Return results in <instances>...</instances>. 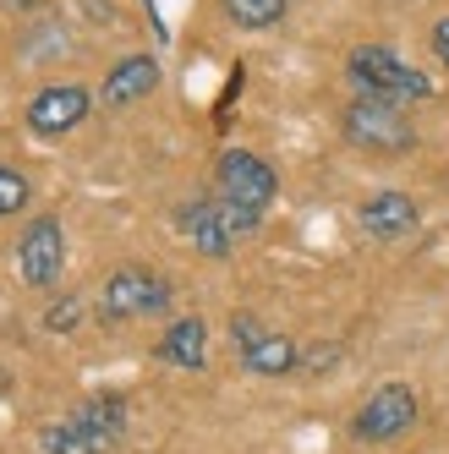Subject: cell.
<instances>
[{"instance_id":"ffe728a7","label":"cell","mask_w":449,"mask_h":454,"mask_svg":"<svg viewBox=\"0 0 449 454\" xmlns=\"http://www.w3.org/2000/svg\"><path fill=\"white\" fill-rule=\"evenodd\" d=\"M0 6H6V12H44L50 0H0Z\"/></svg>"},{"instance_id":"52a82bcc","label":"cell","mask_w":449,"mask_h":454,"mask_svg":"<svg viewBox=\"0 0 449 454\" xmlns=\"http://www.w3.org/2000/svg\"><path fill=\"white\" fill-rule=\"evenodd\" d=\"M88 110H93V93L83 82H50L28 99V132L34 137H67L88 121Z\"/></svg>"},{"instance_id":"9c48e42d","label":"cell","mask_w":449,"mask_h":454,"mask_svg":"<svg viewBox=\"0 0 449 454\" xmlns=\"http://www.w3.org/2000/svg\"><path fill=\"white\" fill-rule=\"evenodd\" d=\"M181 231H186V241L198 247L203 257H231L236 252V231H231V219H224V208H219V198H203V203H186L181 208Z\"/></svg>"},{"instance_id":"3957f363","label":"cell","mask_w":449,"mask_h":454,"mask_svg":"<svg viewBox=\"0 0 449 454\" xmlns=\"http://www.w3.org/2000/svg\"><path fill=\"white\" fill-rule=\"evenodd\" d=\"M416 416H422V405H416L411 383H378L362 400V411L351 416V438L357 443H395L416 427Z\"/></svg>"},{"instance_id":"9a60e30c","label":"cell","mask_w":449,"mask_h":454,"mask_svg":"<svg viewBox=\"0 0 449 454\" xmlns=\"http://www.w3.org/2000/svg\"><path fill=\"white\" fill-rule=\"evenodd\" d=\"M285 6L291 0H224V17L236 27H247V34H258V27H274L285 17Z\"/></svg>"},{"instance_id":"5bb4252c","label":"cell","mask_w":449,"mask_h":454,"mask_svg":"<svg viewBox=\"0 0 449 454\" xmlns=\"http://www.w3.org/2000/svg\"><path fill=\"white\" fill-rule=\"evenodd\" d=\"M39 449L44 454H105L99 443H93L83 427H77V421L72 416H60V421H50V427L39 433Z\"/></svg>"},{"instance_id":"4fadbf2b","label":"cell","mask_w":449,"mask_h":454,"mask_svg":"<svg viewBox=\"0 0 449 454\" xmlns=\"http://www.w3.org/2000/svg\"><path fill=\"white\" fill-rule=\"evenodd\" d=\"M72 421L99 443V449H115L121 433H126V400L121 395H88L83 405H72Z\"/></svg>"},{"instance_id":"30bf717a","label":"cell","mask_w":449,"mask_h":454,"mask_svg":"<svg viewBox=\"0 0 449 454\" xmlns=\"http://www.w3.org/2000/svg\"><path fill=\"white\" fill-rule=\"evenodd\" d=\"M154 88H159V60L154 55H121L115 67L105 72L99 99H105V110H126V105L148 99Z\"/></svg>"},{"instance_id":"7a4b0ae2","label":"cell","mask_w":449,"mask_h":454,"mask_svg":"<svg viewBox=\"0 0 449 454\" xmlns=\"http://www.w3.org/2000/svg\"><path fill=\"white\" fill-rule=\"evenodd\" d=\"M340 132H345L351 148H367V153H406L416 143L406 110L390 105V99H367V93H357V99L345 105Z\"/></svg>"},{"instance_id":"277c9868","label":"cell","mask_w":449,"mask_h":454,"mask_svg":"<svg viewBox=\"0 0 449 454\" xmlns=\"http://www.w3.org/2000/svg\"><path fill=\"white\" fill-rule=\"evenodd\" d=\"M99 301L110 317H159V312H170V279L143 263H126L105 279Z\"/></svg>"},{"instance_id":"e0dca14e","label":"cell","mask_w":449,"mask_h":454,"mask_svg":"<svg viewBox=\"0 0 449 454\" xmlns=\"http://www.w3.org/2000/svg\"><path fill=\"white\" fill-rule=\"evenodd\" d=\"M77 323H83V301H77V296L50 301V312H44V329H50V334H67V329H77Z\"/></svg>"},{"instance_id":"5b68a950","label":"cell","mask_w":449,"mask_h":454,"mask_svg":"<svg viewBox=\"0 0 449 454\" xmlns=\"http://www.w3.org/2000/svg\"><path fill=\"white\" fill-rule=\"evenodd\" d=\"M67 269V231H60L55 214H39L28 219V231L17 241V279L34 285V290H50Z\"/></svg>"},{"instance_id":"8fae6325","label":"cell","mask_w":449,"mask_h":454,"mask_svg":"<svg viewBox=\"0 0 449 454\" xmlns=\"http://www.w3.org/2000/svg\"><path fill=\"white\" fill-rule=\"evenodd\" d=\"M357 219H362V236H373V241H400V236H411L416 231V203L406 198V192H373V198L357 208Z\"/></svg>"},{"instance_id":"2e32d148","label":"cell","mask_w":449,"mask_h":454,"mask_svg":"<svg viewBox=\"0 0 449 454\" xmlns=\"http://www.w3.org/2000/svg\"><path fill=\"white\" fill-rule=\"evenodd\" d=\"M28 176L22 170H12V165H0V219H12V214H22L28 208Z\"/></svg>"},{"instance_id":"6da1fadb","label":"cell","mask_w":449,"mask_h":454,"mask_svg":"<svg viewBox=\"0 0 449 454\" xmlns=\"http://www.w3.org/2000/svg\"><path fill=\"white\" fill-rule=\"evenodd\" d=\"M345 77L357 93H367V99H390V105H422L433 99V82L406 67V60L390 50V44H357L345 55Z\"/></svg>"},{"instance_id":"d6986e66","label":"cell","mask_w":449,"mask_h":454,"mask_svg":"<svg viewBox=\"0 0 449 454\" xmlns=\"http://www.w3.org/2000/svg\"><path fill=\"white\" fill-rule=\"evenodd\" d=\"M302 362H307L312 372H324L329 362H340V345H312V356H302Z\"/></svg>"},{"instance_id":"8992f818","label":"cell","mask_w":449,"mask_h":454,"mask_svg":"<svg viewBox=\"0 0 449 454\" xmlns=\"http://www.w3.org/2000/svg\"><path fill=\"white\" fill-rule=\"evenodd\" d=\"M274 192H280V181H274V170H269V159L247 153V148L219 153V198H224V203H236V208H247V214H264V208L274 203Z\"/></svg>"},{"instance_id":"7c38bea8","label":"cell","mask_w":449,"mask_h":454,"mask_svg":"<svg viewBox=\"0 0 449 454\" xmlns=\"http://www.w3.org/2000/svg\"><path fill=\"white\" fill-rule=\"evenodd\" d=\"M154 356H159L165 367H181V372L203 367V356H209V323H203V317H176L170 329L159 334Z\"/></svg>"},{"instance_id":"ba28073f","label":"cell","mask_w":449,"mask_h":454,"mask_svg":"<svg viewBox=\"0 0 449 454\" xmlns=\"http://www.w3.org/2000/svg\"><path fill=\"white\" fill-rule=\"evenodd\" d=\"M231 340H236V350H241V362L258 372V378H285V372L302 367V350L285 340V334H269L252 312H236V317H231Z\"/></svg>"},{"instance_id":"ac0fdd59","label":"cell","mask_w":449,"mask_h":454,"mask_svg":"<svg viewBox=\"0 0 449 454\" xmlns=\"http://www.w3.org/2000/svg\"><path fill=\"white\" fill-rule=\"evenodd\" d=\"M428 44H433V60H438V67L449 72V17H438V22H433V34H428Z\"/></svg>"}]
</instances>
